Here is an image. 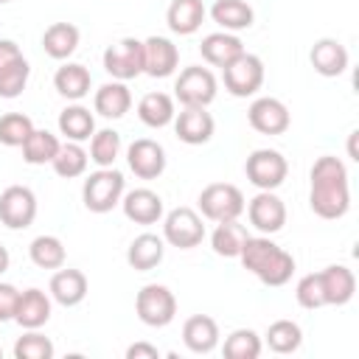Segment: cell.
Wrapping results in <instances>:
<instances>
[{
    "label": "cell",
    "mask_w": 359,
    "mask_h": 359,
    "mask_svg": "<svg viewBox=\"0 0 359 359\" xmlns=\"http://www.w3.org/2000/svg\"><path fill=\"white\" fill-rule=\"evenodd\" d=\"M309 205L320 219H342L351 208L348 168L339 157L323 154L311 165V191Z\"/></svg>",
    "instance_id": "obj_1"
},
{
    "label": "cell",
    "mask_w": 359,
    "mask_h": 359,
    "mask_svg": "<svg viewBox=\"0 0 359 359\" xmlns=\"http://www.w3.org/2000/svg\"><path fill=\"white\" fill-rule=\"evenodd\" d=\"M238 258L244 269L252 272L264 286H283L292 280L294 258L283 247H278L269 236H247Z\"/></svg>",
    "instance_id": "obj_2"
},
{
    "label": "cell",
    "mask_w": 359,
    "mask_h": 359,
    "mask_svg": "<svg viewBox=\"0 0 359 359\" xmlns=\"http://www.w3.org/2000/svg\"><path fill=\"white\" fill-rule=\"evenodd\" d=\"M123 196V174L109 165L93 171L81 185V199L90 213H109L115 205H121Z\"/></svg>",
    "instance_id": "obj_3"
},
{
    "label": "cell",
    "mask_w": 359,
    "mask_h": 359,
    "mask_svg": "<svg viewBox=\"0 0 359 359\" xmlns=\"http://www.w3.org/2000/svg\"><path fill=\"white\" fill-rule=\"evenodd\" d=\"M135 311H137L143 325L165 328L177 314V297L163 283H146L135 297Z\"/></svg>",
    "instance_id": "obj_4"
},
{
    "label": "cell",
    "mask_w": 359,
    "mask_h": 359,
    "mask_svg": "<svg viewBox=\"0 0 359 359\" xmlns=\"http://www.w3.org/2000/svg\"><path fill=\"white\" fill-rule=\"evenodd\" d=\"M199 210L210 222H230L244 213V194L230 182H210L199 194Z\"/></svg>",
    "instance_id": "obj_5"
},
{
    "label": "cell",
    "mask_w": 359,
    "mask_h": 359,
    "mask_svg": "<svg viewBox=\"0 0 359 359\" xmlns=\"http://www.w3.org/2000/svg\"><path fill=\"white\" fill-rule=\"evenodd\" d=\"M244 174L258 191H275L283 185L289 174V163L275 149H255L244 163Z\"/></svg>",
    "instance_id": "obj_6"
},
{
    "label": "cell",
    "mask_w": 359,
    "mask_h": 359,
    "mask_svg": "<svg viewBox=\"0 0 359 359\" xmlns=\"http://www.w3.org/2000/svg\"><path fill=\"white\" fill-rule=\"evenodd\" d=\"M174 98L182 107H208L216 98V76L199 65L180 70L174 81Z\"/></svg>",
    "instance_id": "obj_7"
},
{
    "label": "cell",
    "mask_w": 359,
    "mask_h": 359,
    "mask_svg": "<svg viewBox=\"0 0 359 359\" xmlns=\"http://www.w3.org/2000/svg\"><path fill=\"white\" fill-rule=\"evenodd\" d=\"M104 70L115 81H129L143 73V42L135 36H123L104 50Z\"/></svg>",
    "instance_id": "obj_8"
},
{
    "label": "cell",
    "mask_w": 359,
    "mask_h": 359,
    "mask_svg": "<svg viewBox=\"0 0 359 359\" xmlns=\"http://www.w3.org/2000/svg\"><path fill=\"white\" fill-rule=\"evenodd\" d=\"M222 73H224V90L236 98L255 95L264 84V62L247 50L238 59H233L227 67H222Z\"/></svg>",
    "instance_id": "obj_9"
},
{
    "label": "cell",
    "mask_w": 359,
    "mask_h": 359,
    "mask_svg": "<svg viewBox=\"0 0 359 359\" xmlns=\"http://www.w3.org/2000/svg\"><path fill=\"white\" fill-rule=\"evenodd\" d=\"M205 238L202 216L191 208H174L163 219V241H168L177 250H194Z\"/></svg>",
    "instance_id": "obj_10"
},
{
    "label": "cell",
    "mask_w": 359,
    "mask_h": 359,
    "mask_svg": "<svg viewBox=\"0 0 359 359\" xmlns=\"http://www.w3.org/2000/svg\"><path fill=\"white\" fill-rule=\"evenodd\" d=\"M36 219V196L25 185H8L0 194V222L8 230H25Z\"/></svg>",
    "instance_id": "obj_11"
},
{
    "label": "cell",
    "mask_w": 359,
    "mask_h": 359,
    "mask_svg": "<svg viewBox=\"0 0 359 359\" xmlns=\"http://www.w3.org/2000/svg\"><path fill=\"white\" fill-rule=\"evenodd\" d=\"M247 208V216H250V224L261 233V236H272L278 230H283L286 224V205L280 196H275L272 191H258Z\"/></svg>",
    "instance_id": "obj_12"
},
{
    "label": "cell",
    "mask_w": 359,
    "mask_h": 359,
    "mask_svg": "<svg viewBox=\"0 0 359 359\" xmlns=\"http://www.w3.org/2000/svg\"><path fill=\"white\" fill-rule=\"evenodd\" d=\"M247 121L261 135H283L289 129V123H292V115H289V109H286V104L280 98L261 95V98H255L250 104Z\"/></svg>",
    "instance_id": "obj_13"
},
{
    "label": "cell",
    "mask_w": 359,
    "mask_h": 359,
    "mask_svg": "<svg viewBox=\"0 0 359 359\" xmlns=\"http://www.w3.org/2000/svg\"><path fill=\"white\" fill-rule=\"evenodd\" d=\"M216 121L208 112V107H182V112L174 115V132L188 146H202L213 137Z\"/></svg>",
    "instance_id": "obj_14"
},
{
    "label": "cell",
    "mask_w": 359,
    "mask_h": 359,
    "mask_svg": "<svg viewBox=\"0 0 359 359\" xmlns=\"http://www.w3.org/2000/svg\"><path fill=\"white\" fill-rule=\"evenodd\" d=\"M126 163L140 180H157L165 171V149L157 140L140 137L126 149Z\"/></svg>",
    "instance_id": "obj_15"
},
{
    "label": "cell",
    "mask_w": 359,
    "mask_h": 359,
    "mask_svg": "<svg viewBox=\"0 0 359 359\" xmlns=\"http://www.w3.org/2000/svg\"><path fill=\"white\" fill-rule=\"evenodd\" d=\"M180 50L165 36H149L143 39V73L151 79H165L177 70Z\"/></svg>",
    "instance_id": "obj_16"
},
{
    "label": "cell",
    "mask_w": 359,
    "mask_h": 359,
    "mask_svg": "<svg viewBox=\"0 0 359 359\" xmlns=\"http://www.w3.org/2000/svg\"><path fill=\"white\" fill-rule=\"evenodd\" d=\"M309 59H311V67L325 79L342 76L348 70V48L339 39H331V36L317 39L309 50Z\"/></svg>",
    "instance_id": "obj_17"
},
{
    "label": "cell",
    "mask_w": 359,
    "mask_h": 359,
    "mask_svg": "<svg viewBox=\"0 0 359 359\" xmlns=\"http://www.w3.org/2000/svg\"><path fill=\"white\" fill-rule=\"evenodd\" d=\"M123 216L135 224H154L163 219V199L151 188H135L121 196Z\"/></svg>",
    "instance_id": "obj_18"
},
{
    "label": "cell",
    "mask_w": 359,
    "mask_h": 359,
    "mask_svg": "<svg viewBox=\"0 0 359 359\" xmlns=\"http://www.w3.org/2000/svg\"><path fill=\"white\" fill-rule=\"evenodd\" d=\"M320 283H323L325 306H345V303H351V297L356 292V278L345 264L325 266L320 272Z\"/></svg>",
    "instance_id": "obj_19"
},
{
    "label": "cell",
    "mask_w": 359,
    "mask_h": 359,
    "mask_svg": "<svg viewBox=\"0 0 359 359\" xmlns=\"http://www.w3.org/2000/svg\"><path fill=\"white\" fill-rule=\"evenodd\" d=\"M48 320H50V297H48L42 289H36V286L20 292L17 311H14V323L28 331V328H42Z\"/></svg>",
    "instance_id": "obj_20"
},
{
    "label": "cell",
    "mask_w": 359,
    "mask_h": 359,
    "mask_svg": "<svg viewBox=\"0 0 359 359\" xmlns=\"http://www.w3.org/2000/svg\"><path fill=\"white\" fill-rule=\"evenodd\" d=\"M199 53L208 65L213 67H227L233 59H238L244 53V42L230 34V31H216V34H208L199 45Z\"/></svg>",
    "instance_id": "obj_21"
},
{
    "label": "cell",
    "mask_w": 359,
    "mask_h": 359,
    "mask_svg": "<svg viewBox=\"0 0 359 359\" xmlns=\"http://www.w3.org/2000/svg\"><path fill=\"white\" fill-rule=\"evenodd\" d=\"M48 289H50V297L59 306L70 309V306H79L87 297V278H84L81 269H70V266L65 269V266H59V272H53Z\"/></svg>",
    "instance_id": "obj_22"
},
{
    "label": "cell",
    "mask_w": 359,
    "mask_h": 359,
    "mask_svg": "<svg viewBox=\"0 0 359 359\" xmlns=\"http://www.w3.org/2000/svg\"><path fill=\"white\" fill-rule=\"evenodd\" d=\"M182 342L191 353H210L219 345V325L208 314H194L182 325Z\"/></svg>",
    "instance_id": "obj_23"
},
{
    "label": "cell",
    "mask_w": 359,
    "mask_h": 359,
    "mask_svg": "<svg viewBox=\"0 0 359 359\" xmlns=\"http://www.w3.org/2000/svg\"><path fill=\"white\" fill-rule=\"evenodd\" d=\"M205 3L202 0H171L168 11H165V22L174 34L180 36H191L199 31V25L205 22Z\"/></svg>",
    "instance_id": "obj_24"
},
{
    "label": "cell",
    "mask_w": 359,
    "mask_h": 359,
    "mask_svg": "<svg viewBox=\"0 0 359 359\" xmlns=\"http://www.w3.org/2000/svg\"><path fill=\"white\" fill-rule=\"evenodd\" d=\"M93 107H95V112H98L101 118L118 121V118H123V115L129 112V107H132V93H129V87H126L123 81H107V84H101V87L95 90Z\"/></svg>",
    "instance_id": "obj_25"
},
{
    "label": "cell",
    "mask_w": 359,
    "mask_h": 359,
    "mask_svg": "<svg viewBox=\"0 0 359 359\" xmlns=\"http://www.w3.org/2000/svg\"><path fill=\"white\" fill-rule=\"evenodd\" d=\"M163 255H165V241L154 233H140L126 250V264L137 272H149L163 261Z\"/></svg>",
    "instance_id": "obj_26"
},
{
    "label": "cell",
    "mask_w": 359,
    "mask_h": 359,
    "mask_svg": "<svg viewBox=\"0 0 359 359\" xmlns=\"http://www.w3.org/2000/svg\"><path fill=\"white\" fill-rule=\"evenodd\" d=\"M90 84H93V76H90V70H87L84 65H79V62L62 65V67L56 70V76H53L56 93H59L62 98H67V101L84 98V95L90 93Z\"/></svg>",
    "instance_id": "obj_27"
},
{
    "label": "cell",
    "mask_w": 359,
    "mask_h": 359,
    "mask_svg": "<svg viewBox=\"0 0 359 359\" xmlns=\"http://www.w3.org/2000/svg\"><path fill=\"white\" fill-rule=\"evenodd\" d=\"M210 17H213L216 25H222L230 34H236V31H244V28L252 25L255 11L244 0H216L213 8H210Z\"/></svg>",
    "instance_id": "obj_28"
},
{
    "label": "cell",
    "mask_w": 359,
    "mask_h": 359,
    "mask_svg": "<svg viewBox=\"0 0 359 359\" xmlns=\"http://www.w3.org/2000/svg\"><path fill=\"white\" fill-rule=\"evenodd\" d=\"M79 36L81 34H79V28L73 22H53L42 34V48H45V53L50 59L62 62V59L73 56V50L79 48Z\"/></svg>",
    "instance_id": "obj_29"
},
{
    "label": "cell",
    "mask_w": 359,
    "mask_h": 359,
    "mask_svg": "<svg viewBox=\"0 0 359 359\" xmlns=\"http://www.w3.org/2000/svg\"><path fill=\"white\" fill-rule=\"evenodd\" d=\"M174 98L165 95V93H146L140 101H137V118L151 126V129H163L174 121Z\"/></svg>",
    "instance_id": "obj_30"
},
{
    "label": "cell",
    "mask_w": 359,
    "mask_h": 359,
    "mask_svg": "<svg viewBox=\"0 0 359 359\" xmlns=\"http://www.w3.org/2000/svg\"><path fill=\"white\" fill-rule=\"evenodd\" d=\"M59 132L73 140V143H81V140H90L93 132H95V118L87 107L81 104H73V107H65L59 112Z\"/></svg>",
    "instance_id": "obj_31"
},
{
    "label": "cell",
    "mask_w": 359,
    "mask_h": 359,
    "mask_svg": "<svg viewBox=\"0 0 359 359\" xmlns=\"http://www.w3.org/2000/svg\"><path fill=\"white\" fill-rule=\"evenodd\" d=\"M247 227L238 224V219H230V222H216V230L210 236V247L216 255L222 258H238L244 241H247Z\"/></svg>",
    "instance_id": "obj_32"
},
{
    "label": "cell",
    "mask_w": 359,
    "mask_h": 359,
    "mask_svg": "<svg viewBox=\"0 0 359 359\" xmlns=\"http://www.w3.org/2000/svg\"><path fill=\"white\" fill-rule=\"evenodd\" d=\"M59 146L62 143H59L56 135H50L48 129H34L20 149H22V160L28 165H45V163H50L56 157Z\"/></svg>",
    "instance_id": "obj_33"
},
{
    "label": "cell",
    "mask_w": 359,
    "mask_h": 359,
    "mask_svg": "<svg viewBox=\"0 0 359 359\" xmlns=\"http://www.w3.org/2000/svg\"><path fill=\"white\" fill-rule=\"evenodd\" d=\"M28 255L31 261L39 266V269H59L65 266L67 261V252H65V244L56 238V236H36L28 247Z\"/></svg>",
    "instance_id": "obj_34"
},
{
    "label": "cell",
    "mask_w": 359,
    "mask_h": 359,
    "mask_svg": "<svg viewBox=\"0 0 359 359\" xmlns=\"http://www.w3.org/2000/svg\"><path fill=\"white\" fill-rule=\"evenodd\" d=\"M266 345L275 353H294L303 345V331L294 320H275L266 328Z\"/></svg>",
    "instance_id": "obj_35"
},
{
    "label": "cell",
    "mask_w": 359,
    "mask_h": 359,
    "mask_svg": "<svg viewBox=\"0 0 359 359\" xmlns=\"http://www.w3.org/2000/svg\"><path fill=\"white\" fill-rule=\"evenodd\" d=\"M87 163H90V154L79 146V143H65V146H59V151H56V157L50 160V165H53V171L59 174V177H65V180H73V177H81L84 171H87Z\"/></svg>",
    "instance_id": "obj_36"
},
{
    "label": "cell",
    "mask_w": 359,
    "mask_h": 359,
    "mask_svg": "<svg viewBox=\"0 0 359 359\" xmlns=\"http://www.w3.org/2000/svg\"><path fill=\"white\" fill-rule=\"evenodd\" d=\"M118 154H121V135L115 129H98V132H93V137H90V160L98 168L115 165Z\"/></svg>",
    "instance_id": "obj_37"
},
{
    "label": "cell",
    "mask_w": 359,
    "mask_h": 359,
    "mask_svg": "<svg viewBox=\"0 0 359 359\" xmlns=\"http://www.w3.org/2000/svg\"><path fill=\"white\" fill-rule=\"evenodd\" d=\"M222 353L227 359H258L261 356V337L252 328H236L224 339Z\"/></svg>",
    "instance_id": "obj_38"
},
{
    "label": "cell",
    "mask_w": 359,
    "mask_h": 359,
    "mask_svg": "<svg viewBox=\"0 0 359 359\" xmlns=\"http://www.w3.org/2000/svg\"><path fill=\"white\" fill-rule=\"evenodd\" d=\"M34 132V121L22 112H6L0 118V143L3 146H22L28 140V135Z\"/></svg>",
    "instance_id": "obj_39"
},
{
    "label": "cell",
    "mask_w": 359,
    "mask_h": 359,
    "mask_svg": "<svg viewBox=\"0 0 359 359\" xmlns=\"http://www.w3.org/2000/svg\"><path fill=\"white\" fill-rule=\"evenodd\" d=\"M28 76H31V65L25 56H20L8 67H3L0 70V98H17L25 90Z\"/></svg>",
    "instance_id": "obj_40"
},
{
    "label": "cell",
    "mask_w": 359,
    "mask_h": 359,
    "mask_svg": "<svg viewBox=\"0 0 359 359\" xmlns=\"http://www.w3.org/2000/svg\"><path fill=\"white\" fill-rule=\"evenodd\" d=\"M14 359H53V342L36 328H28V334L14 342Z\"/></svg>",
    "instance_id": "obj_41"
},
{
    "label": "cell",
    "mask_w": 359,
    "mask_h": 359,
    "mask_svg": "<svg viewBox=\"0 0 359 359\" xmlns=\"http://www.w3.org/2000/svg\"><path fill=\"white\" fill-rule=\"evenodd\" d=\"M294 297L303 309L314 311V309H323L325 306V294H323V283H320V272H311V275H303L297 280V289H294Z\"/></svg>",
    "instance_id": "obj_42"
},
{
    "label": "cell",
    "mask_w": 359,
    "mask_h": 359,
    "mask_svg": "<svg viewBox=\"0 0 359 359\" xmlns=\"http://www.w3.org/2000/svg\"><path fill=\"white\" fill-rule=\"evenodd\" d=\"M17 300H20V289L11 286V283H0V323L14 320Z\"/></svg>",
    "instance_id": "obj_43"
},
{
    "label": "cell",
    "mask_w": 359,
    "mask_h": 359,
    "mask_svg": "<svg viewBox=\"0 0 359 359\" xmlns=\"http://www.w3.org/2000/svg\"><path fill=\"white\" fill-rule=\"evenodd\" d=\"M126 359H160V351L149 342H135L126 348Z\"/></svg>",
    "instance_id": "obj_44"
},
{
    "label": "cell",
    "mask_w": 359,
    "mask_h": 359,
    "mask_svg": "<svg viewBox=\"0 0 359 359\" xmlns=\"http://www.w3.org/2000/svg\"><path fill=\"white\" fill-rule=\"evenodd\" d=\"M22 56V50L17 48V42H11V39H0V70L3 67H8L14 59H20Z\"/></svg>",
    "instance_id": "obj_45"
},
{
    "label": "cell",
    "mask_w": 359,
    "mask_h": 359,
    "mask_svg": "<svg viewBox=\"0 0 359 359\" xmlns=\"http://www.w3.org/2000/svg\"><path fill=\"white\" fill-rule=\"evenodd\" d=\"M356 137H359V132H351V137H348V154H351V160H359V154H356Z\"/></svg>",
    "instance_id": "obj_46"
},
{
    "label": "cell",
    "mask_w": 359,
    "mask_h": 359,
    "mask_svg": "<svg viewBox=\"0 0 359 359\" xmlns=\"http://www.w3.org/2000/svg\"><path fill=\"white\" fill-rule=\"evenodd\" d=\"M8 264H11V255H8V250L0 244V275L8 269Z\"/></svg>",
    "instance_id": "obj_47"
},
{
    "label": "cell",
    "mask_w": 359,
    "mask_h": 359,
    "mask_svg": "<svg viewBox=\"0 0 359 359\" xmlns=\"http://www.w3.org/2000/svg\"><path fill=\"white\" fill-rule=\"evenodd\" d=\"M0 359H3V348H0Z\"/></svg>",
    "instance_id": "obj_48"
},
{
    "label": "cell",
    "mask_w": 359,
    "mask_h": 359,
    "mask_svg": "<svg viewBox=\"0 0 359 359\" xmlns=\"http://www.w3.org/2000/svg\"><path fill=\"white\" fill-rule=\"evenodd\" d=\"M0 3H11V0H0Z\"/></svg>",
    "instance_id": "obj_49"
}]
</instances>
